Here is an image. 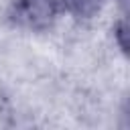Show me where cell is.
I'll return each mask as SVG.
<instances>
[{
    "mask_svg": "<svg viewBox=\"0 0 130 130\" xmlns=\"http://www.w3.org/2000/svg\"><path fill=\"white\" fill-rule=\"evenodd\" d=\"M59 8V0H14L8 8V18L16 26L43 30L53 24Z\"/></svg>",
    "mask_w": 130,
    "mask_h": 130,
    "instance_id": "1",
    "label": "cell"
},
{
    "mask_svg": "<svg viewBox=\"0 0 130 130\" xmlns=\"http://www.w3.org/2000/svg\"><path fill=\"white\" fill-rule=\"evenodd\" d=\"M59 2L69 14L77 18H91L102 8V0H59Z\"/></svg>",
    "mask_w": 130,
    "mask_h": 130,
    "instance_id": "2",
    "label": "cell"
},
{
    "mask_svg": "<svg viewBox=\"0 0 130 130\" xmlns=\"http://www.w3.org/2000/svg\"><path fill=\"white\" fill-rule=\"evenodd\" d=\"M116 37H118V43H120V47L126 51V41H124V37H126V22H124V20L118 24V28H116Z\"/></svg>",
    "mask_w": 130,
    "mask_h": 130,
    "instance_id": "3",
    "label": "cell"
}]
</instances>
